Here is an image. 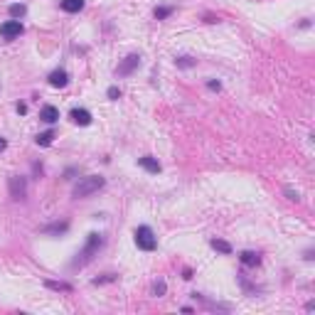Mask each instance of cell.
<instances>
[{
  "mask_svg": "<svg viewBox=\"0 0 315 315\" xmlns=\"http://www.w3.org/2000/svg\"><path fill=\"white\" fill-rule=\"evenodd\" d=\"M101 249H104V236H101V234H96V232H91L89 236H86V244H84V249L77 254V259L71 261V266H74V269H77V266H79V269H82V266H86V263L94 259V256H99V251H101Z\"/></svg>",
  "mask_w": 315,
  "mask_h": 315,
  "instance_id": "obj_1",
  "label": "cell"
},
{
  "mask_svg": "<svg viewBox=\"0 0 315 315\" xmlns=\"http://www.w3.org/2000/svg\"><path fill=\"white\" fill-rule=\"evenodd\" d=\"M104 185H106V180L101 178V175H86V178H82L77 185H74V192H71V195H74L77 200H84V197L99 192Z\"/></svg>",
  "mask_w": 315,
  "mask_h": 315,
  "instance_id": "obj_2",
  "label": "cell"
},
{
  "mask_svg": "<svg viewBox=\"0 0 315 315\" xmlns=\"http://www.w3.org/2000/svg\"><path fill=\"white\" fill-rule=\"evenodd\" d=\"M133 236H136V247L140 249V251H155V249H158L155 232H153L148 224H140L136 232H133Z\"/></svg>",
  "mask_w": 315,
  "mask_h": 315,
  "instance_id": "obj_3",
  "label": "cell"
},
{
  "mask_svg": "<svg viewBox=\"0 0 315 315\" xmlns=\"http://www.w3.org/2000/svg\"><path fill=\"white\" fill-rule=\"evenodd\" d=\"M138 67H140V55H128V57H124V59L118 62V67H116V77H128V74H133Z\"/></svg>",
  "mask_w": 315,
  "mask_h": 315,
  "instance_id": "obj_4",
  "label": "cell"
},
{
  "mask_svg": "<svg viewBox=\"0 0 315 315\" xmlns=\"http://www.w3.org/2000/svg\"><path fill=\"white\" fill-rule=\"evenodd\" d=\"M8 182H10V197H13V200L20 202V200L28 197V180L22 178V175H13Z\"/></svg>",
  "mask_w": 315,
  "mask_h": 315,
  "instance_id": "obj_5",
  "label": "cell"
},
{
  "mask_svg": "<svg viewBox=\"0 0 315 315\" xmlns=\"http://www.w3.org/2000/svg\"><path fill=\"white\" fill-rule=\"evenodd\" d=\"M22 32H25V28H22L20 20H8V22L0 25V35H3V40H17Z\"/></svg>",
  "mask_w": 315,
  "mask_h": 315,
  "instance_id": "obj_6",
  "label": "cell"
},
{
  "mask_svg": "<svg viewBox=\"0 0 315 315\" xmlns=\"http://www.w3.org/2000/svg\"><path fill=\"white\" fill-rule=\"evenodd\" d=\"M69 118H71V124H77V126H91V111H86V109H71L69 111Z\"/></svg>",
  "mask_w": 315,
  "mask_h": 315,
  "instance_id": "obj_7",
  "label": "cell"
},
{
  "mask_svg": "<svg viewBox=\"0 0 315 315\" xmlns=\"http://www.w3.org/2000/svg\"><path fill=\"white\" fill-rule=\"evenodd\" d=\"M47 82H50V86H55V89H64V86L69 84L67 69H55V71L47 77Z\"/></svg>",
  "mask_w": 315,
  "mask_h": 315,
  "instance_id": "obj_8",
  "label": "cell"
},
{
  "mask_svg": "<svg viewBox=\"0 0 315 315\" xmlns=\"http://www.w3.org/2000/svg\"><path fill=\"white\" fill-rule=\"evenodd\" d=\"M138 165H140L143 170H148L151 175H158V173L163 170V165L158 163V158H153V155H143V158H138Z\"/></svg>",
  "mask_w": 315,
  "mask_h": 315,
  "instance_id": "obj_9",
  "label": "cell"
},
{
  "mask_svg": "<svg viewBox=\"0 0 315 315\" xmlns=\"http://www.w3.org/2000/svg\"><path fill=\"white\" fill-rule=\"evenodd\" d=\"M40 118L47 126L57 124V121H59V109H57V106H52V104H47V106H42V109H40Z\"/></svg>",
  "mask_w": 315,
  "mask_h": 315,
  "instance_id": "obj_10",
  "label": "cell"
},
{
  "mask_svg": "<svg viewBox=\"0 0 315 315\" xmlns=\"http://www.w3.org/2000/svg\"><path fill=\"white\" fill-rule=\"evenodd\" d=\"M239 261H241L244 266H249V269H256L261 263V254L259 251H241V254H239Z\"/></svg>",
  "mask_w": 315,
  "mask_h": 315,
  "instance_id": "obj_11",
  "label": "cell"
},
{
  "mask_svg": "<svg viewBox=\"0 0 315 315\" xmlns=\"http://www.w3.org/2000/svg\"><path fill=\"white\" fill-rule=\"evenodd\" d=\"M69 229V222H55V224H50V227H42L40 232L42 234H55V236H62V234H67Z\"/></svg>",
  "mask_w": 315,
  "mask_h": 315,
  "instance_id": "obj_12",
  "label": "cell"
},
{
  "mask_svg": "<svg viewBox=\"0 0 315 315\" xmlns=\"http://www.w3.org/2000/svg\"><path fill=\"white\" fill-rule=\"evenodd\" d=\"M59 8L64 13H79L84 10V0H59Z\"/></svg>",
  "mask_w": 315,
  "mask_h": 315,
  "instance_id": "obj_13",
  "label": "cell"
},
{
  "mask_svg": "<svg viewBox=\"0 0 315 315\" xmlns=\"http://www.w3.org/2000/svg\"><path fill=\"white\" fill-rule=\"evenodd\" d=\"M209 244H212V249H214V251H220V254H224V256H229V254L234 251L232 244H229V241H224V239H212Z\"/></svg>",
  "mask_w": 315,
  "mask_h": 315,
  "instance_id": "obj_14",
  "label": "cell"
},
{
  "mask_svg": "<svg viewBox=\"0 0 315 315\" xmlns=\"http://www.w3.org/2000/svg\"><path fill=\"white\" fill-rule=\"evenodd\" d=\"M44 286L50 288V290H57V293H71L74 288L64 283V281H44Z\"/></svg>",
  "mask_w": 315,
  "mask_h": 315,
  "instance_id": "obj_15",
  "label": "cell"
},
{
  "mask_svg": "<svg viewBox=\"0 0 315 315\" xmlns=\"http://www.w3.org/2000/svg\"><path fill=\"white\" fill-rule=\"evenodd\" d=\"M8 13H10V17H13V20H20V17H25V13H28V5L15 3V5H10V8H8Z\"/></svg>",
  "mask_w": 315,
  "mask_h": 315,
  "instance_id": "obj_16",
  "label": "cell"
},
{
  "mask_svg": "<svg viewBox=\"0 0 315 315\" xmlns=\"http://www.w3.org/2000/svg\"><path fill=\"white\" fill-rule=\"evenodd\" d=\"M173 13H175V8H173V5H160V8H155V10H153L155 20H167Z\"/></svg>",
  "mask_w": 315,
  "mask_h": 315,
  "instance_id": "obj_17",
  "label": "cell"
},
{
  "mask_svg": "<svg viewBox=\"0 0 315 315\" xmlns=\"http://www.w3.org/2000/svg\"><path fill=\"white\" fill-rule=\"evenodd\" d=\"M37 140V146H42V148H47V146H52V140H55V131L50 128V131H44V133H40V136L35 138Z\"/></svg>",
  "mask_w": 315,
  "mask_h": 315,
  "instance_id": "obj_18",
  "label": "cell"
},
{
  "mask_svg": "<svg viewBox=\"0 0 315 315\" xmlns=\"http://www.w3.org/2000/svg\"><path fill=\"white\" fill-rule=\"evenodd\" d=\"M175 64H178L180 69H190V67H195V64H197V59H192V57H187V55H182V57H178V59H175Z\"/></svg>",
  "mask_w": 315,
  "mask_h": 315,
  "instance_id": "obj_19",
  "label": "cell"
},
{
  "mask_svg": "<svg viewBox=\"0 0 315 315\" xmlns=\"http://www.w3.org/2000/svg\"><path fill=\"white\" fill-rule=\"evenodd\" d=\"M165 281H155V283H153V293H155V296H165Z\"/></svg>",
  "mask_w": 315,
  "mask_h": 315,
  "instance_id": "obj_20",
  "label": "cell"
},
{
  "mask_svg": "<svg viewBox=\"0 0 315 315\" xmlns=\"http://www.w3.org/2000/svg\"><path fill=\"white\" fill-rule=\"evenodd\" d=\"M111 281H116V276H113V274H106L104 278H94L91 283H94V286H101V283H111Z\"/></svg>",
  "mask_w": 315,
  "mask_h": 315,
  "instance_id": "obj_21",
  "label": "cell"
},
{
  "mask_svg": "<svg viewBox=\"0 0 315 315\" xmlns=\"http://www.w3.org/2000/svg\"><path fill=\"white\" fill-rule=\"evenodd\" d=\"M106 96H109L111 101H116V99L121 96V89H118V86H109V91H106Z\"/></svg>",
  "mask_w": 315,
  "mask_h": 315,
  "instance_id": "obj_22",
  "label": "cell"
},
{
  "mask_svg": "<svg viewBox=\"0 0 315 315\" xmlns=\"http://www.w3.org/2000/svg\"><path fill=\"white\" fill-rule=\"evenodd\" d=\"M207 89H209V91H220L222 84H220V82H214V79H209V82H207Z\"/></svg>",
  "mask_w": 315,
  "mask_h": 315,
  "instance_id": "obj_23",
  "label": "cell"
},
{
  "mask_svg": "<svg viewBox=\"0 0 315 315\" xmlns=\"http://www.w3.org/2000/svg\"><path fill=\"white\" fill-rule=\"evenodd\" d=\"M286 195H288V200H296V202L301 200V197H298V192H293V190H286Z\"/></svg>",
  "mask_w": 315,
  "mask_h": 315,
  "instance_id": "obj_24",
  "label": "cell"
},
{
  "mask_svg": "<svg viewBox=\"0 0 315 315\" xmlns=\"http://www.w3.org/2000/svg\"><path fill=\"white\" fill-rule=\"evenodd\" d=\"M17 113H28V106L25 104H17Z\"/></svg>",
  "mask_w": 315,
  "mask_h": 315,
  "instance_id": "obj_25",
  "label": "cell"
},
{
  "mask_svg": "<svg viewBox=\"0 0 315 315\" xmlns=\"http://www.w3.org/2000/svg\"><path fill=\"white\" fill-rule=\"evenodd\" d=\"M5 148H8V140H5V138H0V153L5 151Z\"/></svg>",
  "mask_w": 315,
  "mask_h": 315,
  "instance_id": "obj_26",
  "label": "cell"
}]
</instances>
